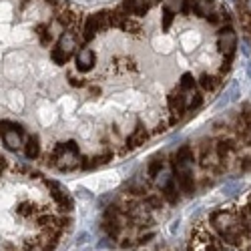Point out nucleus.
Instances as JSON below:
<instances>
[{"instance_id": "obj_1", "label": "nucleus", "mask_w": 251, "mask_h": 251, "mask_svg": "<svg viewBox=\"0 0 251 251\" xmlns=\"http://www.w3.org/2000/svg\"><path fill=\"white\" fill-rule=\"evenodd\" d=\"M47 163L54 165L60 171H73L76 167H80L82 157H80V149L75 141H67V143H58L52 147V151L47 157Z\"/></svg>"}, {"instance_id": "obj_2", "label": "nucleus", "mask_w": 251, "mask_h": 251, "mask_svg": "<svg viewBox=\"0 0 251 251\" xmlns=\"http://www.w3.org/2000/svg\"><path fill=\"white\" fill-rule=\"evenodd\" d=\"M104 30H109V16H107V10H99L82 20L78 38L82 40V45H89L99 32H104Z\"/></svg>"}, {"instance_id": "obj_3", "label": "nucleus", "mask_w": 251, "mask_h": 251, "mask_svg": "<svg viewBox=\"0 0 251 251\" xmlns=\"http://www.w3.org/2000/svg\"><path fill=\"white\" fill-rule=\"evenodd\" d=\"M235 49H237V34L235 30L229 26H223L219 30V36H217V50L223 54V67H221V73H227L229 67H231V60H233V54H235Z\"/></svg>"}, {"instance_id": "obj_4", "label": "nucleus", "mask_w": 251, "mask_h": 251, "mask_svg": "<svg viewBox=\"0 0 251 251\" xmlns=\"http://www.w3.org/2000/svg\"><path fill=\"white\" fill-rule=\"evenodd\" d=\"M167 104H169V113H171L169 125L179 123L181 117H183V113L187 111V97L177 89V91H173L169 97H167Z\"/></svg>"}, {"instance_id": "obj_5", "label": "nucleus", "mask_w": 251, "mask_h": 251, "mask_svg": "<svg viewBox=\"0 0 251 251\" xmlns=\"http://www.w3.org/2000/svg\"><path fill=\"white\" fill-rule=\"evenodd\" d=\"M75 60H76V71L78 73H89L97 65V54L87 47H80L75 52Z\"/></svg>"}, {"instance_id": "obj_6", "label": "nucleus", "mask_w": 251, "mask_h": 251, "mask_svg": "<svg viewBox=\"0 0 251 251\" xmlns=\"http://www.w3.org/2000/svg\"><path fill=\"white\" fill-rule=\"evenodd\" d=\"M47 185H49V189H50V195H52V199L58 203V207L62 209V211H71L73 209V199L69 197V193L62 189V187L56 183V181H47Z\"/></svg>"}, {"instance_id": "obj_7", "label": "nucleus", "mask_w": 251, "mask_h": 251, "mask_svg": "<svg viewBox=\"0 0 251 251\" xmlns=\"http://www.w3.org/2000/svg\"><path fill=\"white\" fill-rule=\"evenodd\" d=\"M235 131H237V135H239L241 141H247L249 139V135H251V107H249V104H245L243 111L239 113Z\"/></svg>"}, {"instance_id": "obj_8", "label": "nucleus", "mask_w": 251, "mask_h": 251, "mask_svg": "<svg viewBox=\"0 0 251 251\" xmlns=\"http://www.w3.org/2000/svg\"><path fill=\"white\" fill-rule=\"evenodd\" d=\"M78 43H80V38H78V34L76 32H71V30H67V32H62L60 36H58V43H56V47L58 49H62L65 52H69L71 56L80 49L78 47Z\"/></svg>"}, {"instance_id": "obj_9", "label": "nucleus", "mask_w": 251, "mask_h": 251, "mask_svg": "<svg viewBox=\"0 0 251 251\" xmlns=\"http://www.w3.org/2000/svg\"><path fill=\"white\" fill-rule=\"evenodd\" d=\"M213 147H215L217 159H219L221 163H225V161L229 159V155L235 151V141H233V139H229V137H221V139L215 141Z\"/></svg>"}, {"instance_id": "obj_10", "label": "nucleus", "mask_w": 251, "mask_h": 251, "mask_svg": "<svg viewBox=\"0 0 251 251\" xmlns=\"http://www.w3.org/2000/svg\"><path fill=\"white\" fill-rule=\"evenodd\" d=\"M149 139V133H147V129L143 127V125L139 123L137 127L133 129V133L127 137V149H137V147H141V145H145V141Z\"/></svg>"}, {"instance_id": "obj_11", "label": "nucleus", "mask_w": 251, "mask_h": 251, "mask_svg": "<svg viewBox=\"0 0 251 251\" xmlns=\"http://www.w3.org/2000/svg\"><path fill=\"white\" fill-rule=\"evenodd\" d=\"M217 4H219V0H195V6H193V12L191 14L207 20V16L215 10Z\"/></svg>"}, {"instance_id": "obj_12", "label": "nucleus", "mask_w": 251, "mask_h": 251, "mask_svg": "<svg viewBox=\"0 0 251 251\" xmlns=\"http://www.w3.org/2000/svg\"><path fill=\"white\" fill-rule=\"evenodd\" d=\"M0 137H2V141H4L6 147L12 149V151H16L20 145H23V135H18L14 129H4L2 133H0Z\"/></svg>"}, {"instance_id": "obj_13", "label": "nucleus", "mask_w": 251, "mask_h": 251, "mask_svg": "<svg viewBox=\"0 0 251 251\" xmlns=\"http://www.w3.org/2000/svg\"><path fill=\"white\" fill-rule=\"evenodd\" d=\"M219 82H221V76H213V75H209V73H203L197 80V85L205 91V93H211L219 87Z\"/></svg>"}, {"instance_id": "obj_14", "label": "nucleus", "mask_w": 251, "mask_h": 251, "mask_svg": "<svg viewBox=\"0 0 251 251\" xmlns=\"http://www.w3.org/2000/svg\"><path fill=\"white\" fill-rule=\"evenodd\" d=\"M34 32H36V36H38V40H40V45H43V47H50V45H52L54 34L50 32L49 25H45V23L36 25V26H34Z\"/></svg>"}, {"instance_id": "obj_15", "label": "nucleus", "mask_w": 251, "mask_h": 251, "mask_svg": "<svg viewBox=\"0 0 251 251\" xmlns=\"http://www.w3.org/2000/svg\"><path fill=\"white\" fill-rule=\"evenodd\" d=\"M161 193H163V199L169 201V203H177L179 201V195H177V183H175V177L161 187Z\"/></svg>"}, {"instance_id": "obj_16", "label": "nucleus", "mask_w": 251, "mask_h": 251, "mask_svg": "<svg viewBox=\"0 0 251 251\" xmlns=\"http://www.w3.org/2000/svg\"><path fill=\"white\" fill-rule=\"evenodd\" d=\"M25 155H26L28 159H36V157L40 155V141H38V137H36V135H30V137L26 139V145H25Z\"/></svg>"}, {"instance_id": "obj_17", "label": "nucleus", "mask_w": 251, "mask_h": 251, "mask_svg": "<svg viewBox=\"0 0 251 251\" xmlns=\"http://www.w3.org/2000/svg\"><path fill=\"white\" fill-rule=\"evenodd\" d=\"M121 30H123V32H131V34H139V32H141V23H139V18L127 14V18H125V23H123Z\"/></svg>"}, {"instance_id": "obj_18", "label": "nucleus", "mask_w": 251, "mask_h": 251, "mask_svg": "<svg viewBox=\"0 0 251 251\" xmlns=\"http://www.w3.org/2000/svg\"><path fill=\"white\" fill-rule=\"evenodd\" d=\"M181 93H189V91H193V89H197V80L193 78V75H189V73H185V75H181V80H179V87H177Z\"/></svg>"}, {"instance_id": "obj_19", "label": "nucleus", "mask_w": 251, "mask_h": 251, "mask_svg": "<svg viewBox=\"0 0 251 251\" xmlns=\"http://www.w3.org/2000/svg\"><path fill=\"white\" fill-rule=\"evenodd\" d=\"M50 58H52L54 65H67V62L71 60V54L65 52L62 49H58V47H54V49L50 50Z\"/></svg>"}, {"instance_id": "obj_20", "label": "nucleus", "mask_w": 251, "mask_h": 251, "mask_svg": "<svg viewBox=\"0 0 251 251\" xmlns=\"http://www.w3.org/2000/svg\"><path fill=\"white\" fill-rule=\"evenodd\" d=\"M163 167H165V161H163V159H153V161L149 163V169H147L149 177H155V179H157V175L163 173Z\"/></svg>"}, {"instance_id": "obj_21", "label": "nucleus", "mask_w": 251, "mask_h": 251, "mask_svg": "<svg viewBox=\"0 0 251 251\" xmlns=\"http://www.w3.org/2000/svg\"><path fill=\"white\" fill-rule=\"evenodd\" d=\"M145 205L151 207V209H161L163 207V197L155 195V193H149L147 197H145Z\"/></svg>"}, {"instance_id": "obj_22", "label": "nucleus", "mask_w": 251, "mask_h": 251, "mask_svg": "<svg viewBox=\"0 0 251 251\" xmlns=\"http://www.w3.org/2000/svg\"><path fill=\"white\" fill-rule=\"evenodd\" d=\"M175 16H177L175 12H171L167 6H163V30H169V28H171Z\"/></svg>"}, {"instance_id": "obj_23", "label": "nucleus", "mask_w": 251, "mask_h": 251, "mask_svg": "<svg viewBox=\"0 0 251 251\" xmlns=\"http://www.w3.org/2000/svg\"><path fill=\"white\" fill-rule=\"evenodd\" d=\"M127 191H129L133 197H139V195L147 193V185H145V183H133V185L127 187Z\"/></svg>"}, {"instance_id": "obj_24", "label": "nucleus", "mask_w": 251, "mask_h": 251, "mask_svg": "<svg viewBox=\"0 0 251 251\" xmlns=\"http://www.w3.org/2000/svg\"><path fill=\"white\" fill-rule=\"evenodd\" d=\"M34 213V205L30 203H23V205H18V215H23V217H30Z\"/></svg>"}, {"instance_id": "obj_25", "label": "nucleus", "mask_w": 251, "mask_h": 251, "mask_svg": "<svg viewBox=\"0 0 251 251\" xmlns=\"http://www.w3.org/2000/svg\"><path fill=\"white\" fill-rule=\"evenodd\" d=\"M69 82H71L73 87H85V85H87V82L82 80V78H78L75 73H69Z\"/></svg>"}, {"instance_id": "obj_26", "label": "nucleus", "mask_w": 251, "mask_h": 251, "mask_svg": "<svg viewBox=\"0 0 251 251\" xmlns=\"http://www.w3.org/2000/svg\"><path fill=\"white\" fill-rule=\"evenodd\" d=\"M6 167H8V159H6V157H2V155H0V175L4 173V169H6Z\"/></svg>"}, {"instance_id": "obj_27", "label": "nucleus", "mask_w": 251, "mask_h": 251, "mask_svg": "<svg viewBox=\"0 0 251 251\" xmlns=\"http://www.w3.org/2000/svg\"><path fill=\"white\" fill-rule=\"evenodd\" d=\"M45 2H47L49 6H52V8H56V6L62 2V0H45Z\"/></svg>"}, {"instance_id": "obj_28", "label": "nucleus", "mask_w": 251, "mask_h": 251, "mask_svg": "<svg viewBox=\"0 0 251 251\" xmlns=\"http://www.w3.org/2000/svg\"><path fill=\"white\" fill-rule=\"evenodd\" d=\"M247 209H249V213H251V203H249V207H247Z\"/></svg>"}]
</instances>
